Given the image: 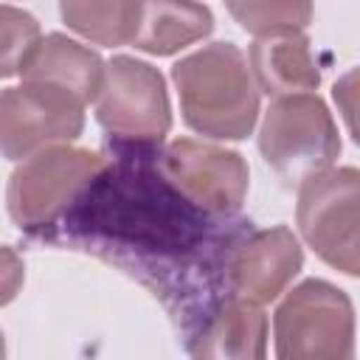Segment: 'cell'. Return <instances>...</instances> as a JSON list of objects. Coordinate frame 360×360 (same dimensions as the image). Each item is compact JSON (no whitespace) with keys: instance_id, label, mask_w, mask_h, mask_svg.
<instances>
[{"instance_id":"cell-9","label":"cell","mask_w":360,"mask_h":360,"mask_svg":"<svg viewBox=\"0 0 360 360\" xmlns=\"http://www.w3.org/2000/svg\"><path fill=\"white\" fill-rule=\"evenodd\" d=\"M160 169L186 197L202 208L217 214L242 211L250 186V169L239 152L217 143L177 138L160 149Z\"/></svg>"},{"instance_id":"cell-10","label":"cell","mask_w":360,"mask_h":360,"mask_svg":"<svg viewBox=\"0 0 360 360\" xmlns=\"http://www.w3.org/2000/svg\"><path fill=\"white\" fill-rule=\"evenodd\" d=\"M304 264L298 236L287 225L253 228L236 248L231 262V290L250 301H276Z\"/></svg>"},{"instance_id":"cell-13","label":"cell","mask_w":360,"mask_h":360,"mask_svg":"<svg viewBox=\"0 0 360 360\" xmlns=\"http://www.w3.org/2000/svg\"><path fill=\"white\" fill-rule=\"evenodd\" d=\"M107 65L101 56L76 39L65 34H48L31 53V59L22 68V79L28 82H51L70 93H76L84 104L98 98V90L104 84Z\"/></svg>"},{"instance_id":"cell-15","label":"cell","mask_w":360,"mask_h":360,"mask_svg":"<svg viewBox=\"0 0 360 360\" xmlns=\"http://www.w3.org/2000/svg\"><path fill=\"white\" fill-rule=\"evenodd\" d=\"M143 0H59L62 22L87 42L118 48L132 45Z\"/></svg>"},{"instance_id":"cell-7","label":"cell","mask_w":360,"mask_h":360,"mask_svg":"<svg viewBox=\"0 0 360 360\" xmlns=\"http://www.w3.org/2000/svg\"><path fill=\"white\" fill-rule=\"evenodd\" d=\"M295 222L323 264L360 278V169L332 166L304 180Z\"/></svg>"},{"instance_id":"cell-2","label":"cell","mask_w":360,"mask_h":360,"mask_svg":"<svg viewBox=\"0 0 360 360\" xmlns=\"http://www.w3.org/2000/svg\"><path fill=\"white\" fill-rule=\"evenodd\" d=\"M183 121L214 141H242L259 121V84L233 42H211L172 68Z\"/></svg>"},{"instance_id":"cell-14","label":"cell","mask_w":360,"mask_h":360,"mask_svg":"<svg viewBox=\"0 0 360 360\" xmlns=\"http://www.w3.org/2000/svg\"><path fill=\"white\" fill-rule=\"evenodd\" d=\"M214 31V14L197 0H143L132 45L152 56H172Z\"/></svg>"},{"instance_id":"cell-8","label":"cell","mask_w":360,"mask_h":360,"mask_svg":"<svg viewBox=\"0 0 360 360\" xmlns=\"http://www.w3.org/2000/svg\"><path fill=\"white\" fill-rule=\"evenodd\" d=\"M84 101L51 82L6 87L0 96V146L8 160H25L48 146L70 143L84 129Z\"/></svg>"},{"instance_id":"cell-12","label":"cell","mask_w":360,"mask_h":360,"mask_svg":"<svg viewBox=\"0 0 360 360\" xmlns=\"http://www.w3.org/2000/svg\"><path fill=\"white\" fill-rule=\"evenodd\" d=\"M248 59L259 90H264L273 98L292 93H315L321 84V70L312 56V42L304 31L256 37Z\"/></svg>"},{"instance_id":"cell-16","label":"cell","mask_w":360,"mask_h":360,"mask_svg":"<svg viewBox=\"0 0 360 360\" xmlns=\"http://www.w3.org/2000/svg\"><path fill=\"white\" fill-rule=\"evenodd\" d=\"M225 6L253 37L304 31L312 22V0H225Z\"/></svg>"},{"instance_id":"cell-4","label":"cell","mask_w":360,"mask_h":360,"mask_svg":"<svg viewBox=\"0 0 360 360\" xmlns=\"http://www.w3.org/2000/svg\"><path fill=\"white\" fill-rule=\"evenodd\" d=\"M259 152L287 188L332 169L340 135L323 98L318 93L273 98L259 129Z\"/></svg>"},{"instance_id":"cell-1","label":"cell","mask_w":360,"mask_h":360,"mask_svg":"<svg viewBox=\"0 0 360 360\" xmlns=\"http://www.w3.org/2000/svg\"><path fill=\"white\" fill-rule=\"evenodd\" d=\"M253 231L242 214H217L186 197L160 169V152H110L73 205L37 239L90 253L143 284L186 335L231 295V262Z\"/></svg>"},{"instance_id":"cell-6","label":"cell","mask_w":360,"mask_h":360,"mask_svg":"<svg viewBox=\"0 0 360 360\" xmlns=\"http://www.w3.org/2000/svg\"><path fill=\"white\" fill-rule=\"evenodd\" d=\"M276 357L281 360H346L354 352V309L349 295L307 278L287 292L273 315Z\"/></svg>"},{"instance_id":"cell-5","label":"cell","mask_w":360,"mask_h":360,"mask_svg":"<svg viewBox=\"0 0 360 360\" xmlns=\"http://www.w3.org/2000/svg\"><path fill=\"white\" fill-rule=\"evenodd\" d=\"M104 163L101 152L65 143L25 158L8 177V217L22 233L37 239L73 205Z\"/></svg>"},{"instance_id":"cell-3","label":"cell","mask_w":360,"mask_h":360,"mask_svg":"<svg viewBox=\"0 0 360 360\" xmlns=\"http://www.w3.org/2000/svg\"><path fill=\"white\" fill-rule=\"evenodd\" d=\"M96 121L110 152H160L172 129V104L158 68L135 56H112L98 90Z\"/></svg>"},{"instance_id":"cell-11","label":"cell","mask_w":360,"mask_h":360,"mask_svg":"<svg viewBox=\"0 0 360 360\" xmlns=\"http://www.w3.org/2000/svg\"><path fill=\"white\" fill-rule=\"evenodd\" d=\"M183 346L191 357L259 360L267 354V315L259 301L231 292L183 335Z\"/></svg>"},{"instance_id":"cell-18","label":"cell","mask_w":360,"mask_h":360,"mask_svg":"<svg viewBox=\"0 0 360 360\" xmlns=\"http://www.w3.org/2000/svg\"><path fill=\"white\" fill-rule=\"evenodd\" d=\"M332 98H335V104L346 121L352 141L360 146V68H352L349 73H343L335 82Z\"/></svg>"},{"instance_id":"cell-17","label":"cell","mask_w":360,"mask_h":360,"mask_svg":"<svg viewBox=\"0 0 360 360\" xmlns=\"http://www.w3.org/2000/svg\"><path fill=\"white\" fill-rule=\"evenodd\" d=\"M42 42L39 34V22L14 6H3V59H0V76L11 79L17 73H22L25 62L31 59V53L37 51V45Z\"/></svg>"}]
</instances>
